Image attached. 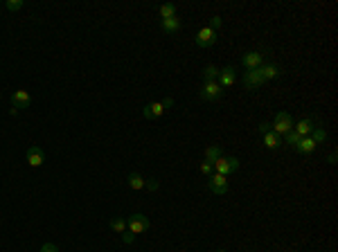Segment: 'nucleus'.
Segmentation results:
<instances>
[{
    "label": "nucleus",
    "instance_id": "obj_23",
    "mask_svg": "<svg viewBox=\"0 0 338 252\" xmlns=\"http://www.w3.org/2000/svg\"><path fill=\"white\" fill-rule=\"evenodd\" d=\"M219 68L216 66H207L205 70H203V81H216L219 79Z\"/></svg>",
    "mask_w": 338,
    "mask_h": 252
},
{
    "label": "nucleus",
    "instance_id": "obj_12",
    "mask_svg": "<svg viewBox=\"0 0 338 252\" xmlns=\"http://www.w3.org/2000/svg\"><path fill=\"white\" fill-rule=\"evenodd\" d=\"M257 70H259V75H262L264 84H266V81H270V79H277V77H282V68L275 66V63H266V66H259Z\"/></svg>",
    "mask_w": 338,
    "mask_h": 252
},
{
    "label": "nucleus",
    "instance_id": "obj_26",
    "mask_svg": "<svg viewBox=\"0 0 338 252\" xmlns=\"http://www.w3.org/2000/svg\"><path fill=\"white\" fill-rule=\"evenodd\" d=\"M201 173H203V176H212V173H214V167H212V164L210 162H201Z\"/></svg>",
    "mask_w": 338,
    "mask_h": 252
},
{
    "label": "nucleus",
    "instance_id": "obj_31",
    "mask_svg": "<svg viewBox=\"0 0 338 252\" xmlns=\"http://www.w3.org/2000/svg\"><path fill=\"white\" fill-rule=\"evenodd\" d=\"M147 187L149 189H158V182L156 180H147Z\"/></svg>",
    "mask_w": 338,
    "mask_h": 252
},
{
    "label": "nucleus",
    "instance_id": "obj_30",
    "mask_svg": "<svg viewBox=\"0 0 338 252\" xmlns=\"http://www.w3.org/2000/svg\"><path fill=\"white\" fill-rule=\"evenodd\" d=\"M257 129L262 131V133H266V131H270V124H268V122H262V124L257 126Z\"/></svg>",
    "mask_w": 338,
    "mask_h": 252
},
{
    "label": "nucleus",
    "instance_id": "obj_27",
    "mask_svg": "<svg viewBox=\"0 0 338 252\" xmlns=\"http://www.w3.org/2000/svg\"><path fill=\"white\" fill-rule=\"evenodd\" d=\"M122 241H124V243H127V245H131L133 243V241H135V234H131V232H124V234H122Z\"/></svg>",
    "mask_w": 338,
    "mask_h": 252
},
{
    "label": "nucleus",
    "instance_id": "obj_20",
    "mask_svg": "<svg viewBox=\"0 0 338 252\" xmlns=\"http://www.w3.org/2000/svg\"><path fill=\"white\" fill-rule=\"evenodd\" d=\"M127 185L131 187V189H135V192H140V189L147 187V180H144L140 173H131V176L127 178Z\"/></svg>",
    "mask_w": 338,
    "mask_h": 252
},
{
    "label": "nucleus",
    "instance_id": "obj_4",
    "mask_svg": "<svg viewBox=\"0 0 338 252\" xmlns=\"http://www.w3.org/2000/svg\"><path fill=\"white\" fill-rule=\"evenodd\" d=\"M212 167H214V173L228 176V173H233V171H237V169H239V160H237V158H223V156H221L214 164H212Z\"/></svg>",
    "mask_w": 338,
    "mask_h": 252
},
{
    "label": "nucleus",
    "instance_id": "obj_3",
    "mask_svg": "<svg viewBox=\"0 0 338 252\" xmlns=\"http://www.w3.org/2000/svg\"><path fill=\"white\" fill-rule=\"evenodd\" d=\"M221 95H223V88L216 81H205L203 88L199 90V97L203 101H216V99H221Z\"/></svg>",
    "mask_w": 338,
    "mask_h": 252
},
{
    "label": "nucleus",
    "instance_id": "obj_22",
    "mask_svg": "<svg viewBox=\"0 0 338 252\" xmlns=\"http://www.w3.org/2000/svg\"><path fill=\"white\" fill-rule=\"evenodd\" d=\"M309 138L313 140L316 144H322L327 140V131H325V126H313V131H311V135Z\"/></svg>",
    "mask_w": 338,
    "mask_h": 252
},
{
    "label": "nucleus",
    "instance_id": "obj_1",
    "mask_svg": "<svg viewBox=\"0 0 338 252\" xmlns=\"http://www.w3.org/2000/svg\"><path fill=\"white\" fill-rule=\"evenodd\" d=\"M149 227H151V223H149V219L144 214H131L127 219V230L131 232V234H142V232H147Z\"/></svg>",
    "mask_w": 338,
    "mask_h": 252
},
{
    "label": "nucleus",
    "instance_id": "obj_7",
    "mask_svg": "<svg viewBox=\"0 0 338 252\" xmlns=\"http://www.w3.org/2000/svg\"><path fill=\"white\" fill-rule=\"evenodd\" d=\"M25 158H27V164H30V167H34V169L43 167V162H45V151H43L41 147H36V144H34V147L27 149Z\"/></svg>",
    "mask_w": 338,
    "mask_h": 252
},
{
    "label": "nucleus",
    "instance_id": "obj_29",
    "mask_svg": "<svg viewBox=\"0 0 338 252\" xmlns=\"http://www.w3.org/2000/svg\"><path fill=\"white\" fill-rule=\"evenodd\" d=\"M41 252H59V248H57L54 243H45V245L41 248Z\"/></svg>",
    "mask_w": 338,
    "mask_h": 252
},
{
    "label": "nucleus",
    "instance_id": "obj_11",
    "mask_svg": "<svg viewBox=\"0 0 338 252\" xmlns=\"http://www.w3.org/2000/svg\"><path fill=\"white\" fill-rule=\"evenodd\" d=\"M165 110L167 108H165V104H162V101H151V104H147L142 108V115L147 119H158L162 113H165Z\"/></svg>",
    "mask_w": 338,
    "mask_h": 252
},
{
    "label": "nucleus",
    "instance_id": "obj_2",
    "mask_svg": "<svg viewBox=\"0 0 338 252\" xmlns=\"http://www.w3.org/2000/svg\"><path fill=\"white\" fill-rule=\"evenodd\" d=\"M293 129V117L287 113V110H279L277 115H275V122H273V133H277V135H287L289 131Z\"/></svg>",
    "mask_w": 338,
    "mask_h": 252
},
{
    "label": "nucleus",
    "instance_id": "obj_17",
    "mask_svg": "<svg viewBox=\"0 0 338 252\" xmlns=\"http://www.w3.org/2000/svg\"><path fill=\"white\" fill-rule=\"evenodd\" d=\"M160 27H162V32H167V34H176V32H181V18H178V16L165 18V21H160Z\"/></svg>",
    "mask_w": 338,
    "mask_h": 252
},
{
    "label": "nucleus",
    "instance_id": "obj_13",
    "mask_svg": "<svg viewBox=\"0 0 338 252\" xmlns=\"http://www.w3.org/2000/svg\"><path fill=\"white\" fill-rule=\"evenodd\" d=\"M237 81V75H235V68H223V70L219 72V79H216V84L221 86V88H230V86H235Z\"/></svg>",
    "mask_w": 338,
    "mask_h": 252
},
{
    "label": "nucleus",
    "instance_id": "obj_8",
    "mask_svg": "<svg viewBox=\"0 0 338 252\" xmlns=\"http://www.w3.org/2000/svg\"><path fill=\"white\" fill-rule=\"evenodd\" d=\"M241 66L246 68V72L257 70L259 66H264V54L262 52H248V54H244V59H241Z\"/></svg>",
    "mask_w": 338,
    "mask_h": 252
},
{
    "label": "nucleus",
    "instance_id": "obj_21",
    "mask_svg": "<svg viewBox=\"0 0 338 252\" xmlns=\"http://www.w3.org/2000/svg\"><path fill=\"white\" fill-rule=\"evenodd\" d=\"M108 225H110V230L118 232V234H124V232H127V219H122V216H113V219L108 221Z\"/></svg>",
    "mask_w": 338,
    "mask_h": 252
},
{
    "label": "nucleus",
    "instance_id": "obj_16",
    "mask_svg": "<svg viewBox=\"0 0 338 252\" xmlns=\"http://www.w3.org/2000/svg\"><path fill=\"white\" fill-rule=\"evenodd\" d=\"M264 147L275 151V149L282 147V138H279L277 133H273V131H266V133H264Z\"/></svg>",
    "mask_w": 338,
    "mask_h": 252
},
{
    "label": "nucleus",
    "instance_id": "obj_15",
    "mask_svg": "<svg viewBox=\"0 0 338 252\" xmlns=\"http://www.w3.org/2000/svg\"><path fill=\"white\" fill-rule=\"evenodd\" d=\"M293 131H296L300 138H307V135H311V131H313V119L311 117L300 119L298 124H293Z\"/></svg>",
    "mask_w": 338,
    "mask_h": 252
},
{
    "label": "nucleus",
    "instance_id": "obj_5",
    "mask_svg": "<svg viewBox=\"0 0 338 252\" xmlns=\"http://www.w3.org/2000/svg\"><path fill=\"white\" fill-rule=\"evenodd\" d=\"M207 187H210L212 194H216V196H223V194H228V176L212 173L210 180H207Z\"/></svg>",
    "mask_w": 338,
    "mask_h": 252
},
{
    "label": "nucleus",
    "instance_id": "obj_9",
    "mask_svg": "<svg viewBox=\"0 0 338 252\" xmlns=\"http://www.w3.org/2000/svg\"><path fill=\"white\" fill-rule=\"evenodd\" d=\"M244 86L248 90H257V88H262L264 86V79H262V75H259V70H248L244 75Z\"/></svg>",
    "mask_w": 338,
    "mask_h": 252
},
{
    "label": "nucleus",
    "instance_id": "obj_10",
    "mask_svg": "<svg viewBox=\"0 0 338 252\" xmlns=\"http://www.w3.org/2000/svg\"><path fill=\"white\" fill-rule=\"evenodd\" d=\"M30 104H32V97L27 90H16V93L12 95V106L16 110H23V108H30Z\"/></svg>",
    "mask_w": 338,
    "mask_h": 252
},
{
    "label": "nucleus",
    "instance_id": "obj_14",
    "mask_svg": "<svg viewBox=\"0 0 338 252\" xmlns=\"http://www.w3.org/2000/svg\"><path fill=\"white\" fill-rule=\"evenodd\" d=\"M293 149H296L298 153H302V156H309V153H313V151L318 149V144L307 135V138H300V142H298Z\"/></svg>",
    "mask_w": 338,
    "mask_h": 252
},
{
    "label": "nucleus",
    "instance_id": "obj_25",
    "mask_svg": "<svg viewBox=\"0 0 338 252\" xmlns=\"http://www.w3.org/2000/svg\"><path fill=\"white\" fill-rule=\"evenodd\" d=\"M284 138H287V144H289V147H296V144L300 142V135H298V133H296V131H293V129L289 131V133L284 135Z\"/></svg>",
    "mask_w": 338,
    "mask_h": 252
},
{
    "label": "nucleus",
    "instance_id": "obj_24",
    "mask_svg": "<svg viewBox=\"0 0 338 252\" xmlns=\"http://www.w3.org/2000/svg\"><path fill=\"white\" fill-rule=\"evenodd\" d=\"M5 7H7L9 12H18V9L25 7V3H23V0H7V3H5Z\"/></svg>",
    "mask_w": 338,
    "mask_h": 252
},
{
    "label": "nucleus",
    "instance_id": "obj_28",
    "mask_svg": "<svg viewBox=\"0 0 338 252\" xmlns=\"http://www.w3.org/2000/svg\"><path fill=\"white\" fill-rule=\"evenodd\" d=\"M210 27H212L214 32L219 30V27H221V16H212V25H210Z\"/></svg>",
    "mask_w": 338,
    "mask_h": 252
},
{
    "label": "nucleus",
    "instance_id": "obj_6",
    "mask_svg": "<svg viewBox=\"0 0 338 252\" xmlns=\"http://www.w3.org/2000/svg\"><path fill=\"white\" fill-rule=\"evenodd\" d=\"M194 41L199 47H212L216 43V32L212 30V27H203V30H199Z\"/></svg>",
    "mask_w": 338,
    "mask_h": 252
},
{
    "label": "nucleus",
    "instance_id": "obj_19",
    "mask_svg": "<svg viewBox=\"0 0 338 252\" xmlns=\"http://www.w3.org/2000/svg\"><path fill=\"white\" fill-rule=\"evenodd\" d=\"M158 14H160V18L165 21V18L178 16V9H176V5H174V3H165V5H160V7H158Z\"/></svg>",
    "mask_w": 338,
    "mask_h": 252
},
{
    "label": "nucleus",
    "instance_id": "obj_18",
    "mask_svg": "<svg viewBox=\"0 0 338 252\" xmlns=\"http://www.w3.org/2000/svg\"><path fill=\"white\" fill-rule=\"evenodd\" d=\"M221 156H223V149H221L219 144H212V147H207V149H205V162L214 164Z\"/></svg>",
    "mask_w": 338,
    "mask_h": 252
},
{
    "label": "nucleus",
    "instance_id": "obj_32",
    "mask_svg": "<svg viewBox=\"0 0 338 252\" xmlns=\"http://www.w3.org/2000/svg\"><path fill=\"white\" fill-rule=\"evenodd\" d=\"M327 160H329V164H336V153H329V158H327Z\"/></svg>",
    "mask_w": 338,
    "mask_h": 252
},
{
    "label": "nucleus",
    "instance_id": "obj_33",
    "mask_svg": "<svg viewBox=\"0 0 338 252\" xmlns=\"http://www.w3.org/2000/svg\"><path fill=\"white\" fill-rule=\"evenodd\" d=\"M216 252H226V250H216Z\"/></svg>",
    "mask_w": 338,
    "mask_h": 252
}]
</instances>
